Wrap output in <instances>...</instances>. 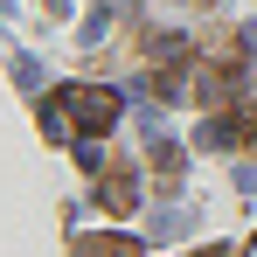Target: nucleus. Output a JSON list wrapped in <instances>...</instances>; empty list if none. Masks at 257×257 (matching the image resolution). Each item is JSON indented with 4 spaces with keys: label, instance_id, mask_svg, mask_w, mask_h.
Instances as JSON below:
<instances>
[{
    "label": "nucleus",
    "instance_id": "2eb2a0df",
    "mask_svg": "<svg viewBox=\"0 0 257 257\" xmlns=\"http://www.w3.org/2000/svg\"><path fill=\"white\" fill-rule=\"evenodd\" d=\"M7 7H14V0H0V14H7Z\"/></svg>",
    "mask_w": 257,
    "mask_h": 257
},
{
    "label": "nucleus",
    "instance_id": "dca6fc26",
    "mask_svg": "<svg viewBox=\"0 0 257 257\" xmlns=\"http://www.w3.org/2000/svg\"><path fill=\"white\" fill-rule=\"evenodd\" d=\"M250 257H257V243H250Z\"/></svg>",
    "mask_w": 257,
    "mask_h": 257
},
{
    "label": "nucleus",
    "instance_id": "20e7f679",
    "mask_svg": "<svg viewBox=\"0 0 257 257\" xmlns=\"http://www.w3.org/2000/svg\"><path fill=\"white\" fill-rule=\"evenodd\" d=\"M181 56H188V35H181V28H146V63L174 70Z\"/></svg>",
    "mask_w": 257,
    "mask_h": 257
},
{
    "label": "nucleus",
    "instance_id": "0eeeda50",
    "mask_svg": "<svg viewBox=\"0 0 257 257\" xmlns=\"http://www.w3.org/2000/svg\"><path fill=\"white\" fill-rule=\"evenodd\" d=\"M146 160H153L160 181H181V146H174L167 132H153V139H146Z\"/></svg>",
    "mask_w": 257,
    "mask_h": 257
},
{
    "label": "nucleus",
    "instance_id": "4468645a",
    "mask_svg": "<svg viewBox=\"0 0 257 257\" xmlns=\"http://www.w3.org/2000/svg\"><path fill=\"white\" fill-rule=\"evenodd\" d=\"M243 42H250V49H257V21H250V28H243Z\"/></svg>",
    "mask_w": 257,
    "mask_h": 257
},
{
    "label": "nucleus",
    "instance_id": "7ed1b4c3",
    "mask_svg": "<svg viewBox=\"0 0 257 257\" xmlns=\"http://www.w3.org/2000/svg\"><path fill=\"white\" fill-rule=\"evenodd\" d=\"M35 118H42V139H56V146H70V139H77V118H70L63 90H56V97H42V111H35Z\"/></svg>",
    "mask_w": 257,
    "mask_h": 257
},
{
    "label": "nucleus",
    "instance_id": "9d476101",
    "mask_svg": "<svg viewBox=\"0 0 257 257\" xmlns=\"http://www.w3.org/2000/svg\"><path fill=\"white\" fill-rule=\"evenodd\" d=\"M77 257H132V236H84Z\"/></svg>",
    "mask_w": 257,
    "mask_h": 257
},
{
    "label": "nucleus",
    "instance_id": "423d86ee",
    "mask_svg": "<svg viewBox=\"0 0 257 257\" xmlns=\"http://www.w3.org/2000/svg\"><path fill=\"white\" fill-rule=\"evenodd\" d=\"M243 139V118H202V132H195V146H209V153H229Z\"/></svg>",
    "mask_w": 257,
    "mask_h": 257
},
{
    "label": "nucleus",
    "instance_id": "1a4fd4ad",
    "mask_svg": "<svg viewBox=\"0 0 257 257\" xmlns=\"http://www.w3.org/2000/svg\"><path fill=\"white\" fill-rule=\"evenodd\" d=\"M77 42H84V49H104V42H111V7H90V14H84V35H77Z\"/></svg>",
    "mask_w": 257,
    "mask_h": 257
},
{
    "label": "nucleus",
    "instance_id": "f257e3e1",
    "mask_svg": "<svg viewBox=\"0 0 257 257\" xmlns=\"http://www.w3.org/2000/svg\"><path fill=\"white\" fill-rule=\"evenodd\" d=\"M63 104H70V118H77V132H111L118 125V111H125V97L118 90H104V84H63Z\"/></svg>",
    "mask_w": 257,
    "mask_h": 257
},
{
    "label": "nucleus",
    "instance_id": "f03ea898",
    "mask_svg": "<svg viewBox=\"0 0 257 257\" xmlns=\"http://www.w3.org/2000/svg\"><path fill=\"white\" fill-rule=\"evenodd\" d=\"M97 209H111V215H132V209H139V181H132V167H104Z\"/></svg>",
    "mask_w": 257,
    "mask_h": 257
},
{
    "label": "nucleus",
    "instance_id": "9b49d317",
    "mask_svg": "<svg viewBox=\"0 0 257 257\" xmlns=\"http://www.w3.org/2000/svg\"><path fill=\"white\" fill-rule=\"evenodd\" d=\"M14 84H21V90H42V63H35V56H14Z\"/></svg>",
    "mask_w": 257,
    "mask_h": 257
},
{
    "label": "nucleus",
    "instance_id": "ddd939ff",
    "mask_svg": "<svg viewBox=\"0 0 257 257\" xmlns=\"http://www.w3.org/2000/svg\"><path fill=\"white\" fill-rule=\"evenodd\" d=\"M195 257H236V243H202Z\"/></svg>",
    "mask_w": 257,
    "mask_h": 257
},
{
    "label": "nucleus",
    "instance_id": "39448f33",
    "mask_svg": "<svg viewBox=\"0 0 257 257\" xmlns=\"http://www.w3.org/2000/svg\"><path fill=\"white\" fill-rule=\"evenodd\" d=\"M202 63H209V70H236V63H243V42H236L229 28H209V42H202Z\"/></svg>",
    "mask_w": 257,
    "mask_h": 257
},
{
    "label": "nucleus",
    "instance_id": "6e6552de",
    "mask_svg": "<svg viewBox=\"0 0 257 257\" xmlns=\"http://www.w3.org/2000/svg\"><path fill=\"white\" fill-rule=\"evenodd\" d=\"M188 222H195V215H188L181 202H174V209H153V222H146V236H153V243H174V236H181Z\"/></svg>",
    "mask_w": 257,
    "mask_h": 257
},
{
    "label": "nucleus",
    "instance_id": "f8f14e48",
    "mask_svg": "<svg viewBox=\"0 0 257 257\" xmlns=\"http://www.w3.org/2000/svg\"><path fill=\"white\" fill-rule=\"evenodd\" d=\"M77 167H84V174H104V146H97V139H77Z\"/></svg>",
    "mask_w": 257,
    "mask_h": 257
}]
</instances>
